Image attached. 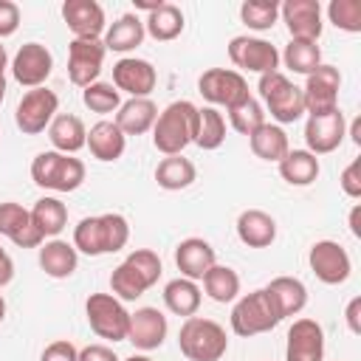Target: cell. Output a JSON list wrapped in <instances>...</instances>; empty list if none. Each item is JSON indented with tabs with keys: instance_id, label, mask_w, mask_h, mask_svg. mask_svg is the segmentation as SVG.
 I'll return each instance as SVG.
<instances>
[{
	"instance_id": "23",
	"label": "cell",
	"mask_w": 361,
	"mask_h": 361,
	"mask_svg": "<svg viewBox=\"0 0 361 361\" xmlns=\"http://www.w3.org/2000/svg\"><path fill=\"white\" fill-rule=\"evenodd\" d=\"M265 293L271 296L279 319H288V316H296L305 310L307 305V288L302 279L296 276H274L268 285H265Z\"/></svg>"
},
{
	"instance_id": "5",
	"label": "cell",
	"mask_w": 361,
	"mask_h": 361,
	"mask_svg": "<svg viewBox=\"0 0 361 361\" xmlns=\"http://www.w3.org/2000/svg\"><path fill=\"white\" fill-rule=\"evenodd\" d=\"M257 90L271 113V118L282 127V124H293L305 116V96L302 87L293 85L282 71L274 73H262L257 82Z\"/></svg>"
},
{
	"instance_id": "48",
	"label": "cell",
	"mask_w": 361,
	"mask_h": 361,
	"mask_svg": "<svg viewBox=\"0 0 361 361\" xmlns=\"http://www.w3.org/2000/svg\"><path fill=\"white\" fill-rule=\"evenodd\" d=\"M76 361H121V358L107 344H87V347L79 350V358Z\"/></svg>"
},
{
	"instance_id": "7",
	"label": "cell",
	"mask_w": 361,
	"mask_h": 361,
	"mask_svg": "<svg viewBox=\"0 0 361 361\" xmlns=\"http://www.w3.org/2000/svg\"><path fill=\"white\" fill-rule=\"evenodd\" d=\"M85 316H87L90 330L99 338H107L113 344L116 341H127L130 310L113 293H90L87 302H85Z\"/></svg>"
},
{
	"instance_id": "43",
	"label": "cell",
	"mask_w": 361,
	"mask_h": 361,
	"mask_svg": "<svg viewBox=\"0 0 361 361\" xmlns=\"http://www.w3.org/2000/svg\"><path fill=\"white\" fill-rule=\"evenodd\" d=\"M124 262L152 288L158 279H161V271H164V265H161V257L152 251V248H135V251H130L127 257H124Z\"/></svg>"
},
{
	"instance_id": "46",
	"label": "cell",
	"mask_w": 361,
	"mask_h": 361,
	"mask_svg": "<svg viewBox=\"0 0 361 361\" xmlns=\"http://www.w3.org/2000/svg\"><path fill=\"white\" fill-rule=\"evenodd\" d=\"M20 28V6L11 0H0V39L11 37Z\"/></svg>"
},
{
	"instance_id": "39",
	"label": "cell",
	"mask_w": 361,
	"mask_h": 361,
	"mask_svg": "<svg viewBox=\"0 0 361 361\" xmlns=\"http://www.w3.org/2000/svg\"><path fill=\"white\" fill-rule=\"evenodd\" d=\"M82 102L90 113H116L121 107V93L113 87V82H93L87 87H82Z\"/></svg>"
},
{
	"instance_id": "26",
	"label": "cell",
	"mask_w": 361,
	"mask_h": 361,
	"mask_svg": "<svg viewBox=\"0 0 361 361\" xmlns=\"http://www.w3.org/2000/svg\"><path fill=\"white\" fill-rule=\"evenodd\" d=\"M48 141H51V147H54L56 152L73 155V152H79V149L85 147V141H87V127H85V121H82L79 116H73V113H59V116H54V121L48 124Z\"/></svg>"
},
{
	"instance_id": "27",
	"label": "cell",
	"mask_w": 361,
	"mask_h": 361,
	"mask_svg": "<svg viewBox=\"0 0 361 361\" xmlns=\"http://www.w3.org/2000/svg\"><path fill=\"white\" fill-rule=\"evenodd\" d=\"M158 118V104L152 99H127L116 110V124L124 135H144L155 127Z\"/></svg>"
},
{
	"instance_id": "41",
	"label": "cell",
	"mask_w": 361,
	"mask_h": 361,
	"mask_svg": "<svg viewBox=\"0 0 361 361\" xmlns=\"http://www.w3.org/2000/svg\"><path fill=\"white\" fill-rule=\"evenodd\" d=\"M228 124H231L240 135H251L257 127L265 124V110H262V104H259L254 96H248V99H243L240 104L228 107Z\"/></svg>"
},
{
	"instance_id": "34",
	"label": "cell",
	"mask_w": 361,
	"mask_h": 361,
	"mask_svg": "<svg viewBox=\"0 0 361 361\" xmlns=\"http://www.w3.org/2000/svg\"><path fill=\"white\" fill-rule=\"evenodd\" d=\"M203 290L212 302L217 305H226V302H234L240 296V274L228 265H212L206 274H203Z\"/></svg>"
},
{
	"instance_id": "24",
	"label": "cell",
	"mask_w": 361,
	"mask_h": 361,
	"mask_svg": "<svg viewBox=\"0 0 361 361\" xmlns=\"http://www.w3.org/2000/svg\"><path fill=\"white\" fill-rule=\"evenodd\" d=\"M237 237L248 248H268L276 240V220L262 209H245L237 217Z\"/></svg>"
},
{
	"instance_id": "9",
	"label": "cell",
	"mask_w": 361,
	"mask_h": 361,
	"mask_svg": "<svg viewBox=\"0 0 361 361\" xmlns=\"http://www.w3.org/2000/svg\"><path fill=\"white\" fill-rule=\"evenodd\" d=\"M56 110H59V96L42 85V87L28 90L20 99V104L14 110V124L23 135H39L54 121Z\"/></svg>"
},
{
	"instance_id": "40",
	"label": "cell",
	"mask_w": 361,
	"mask_h": 361,
	"mask_svg": "<svg viewBox=\"0 0 361 361\" xmlns=\"http://www.w3.org/2000/svg\"><path fill=\"white\" fill-rule=\"evenodd\" d=\"M240 20L254 31H268L279 20V3L276 0H245L240 6Z\"/></svg>"
},
{
	"instance_id": "19",
	"label": "cell",
	"mask_w": 361,
	"mask_h": 361,
	"mask_svg": "<svg viewBox=\"0 0 361 361\" xmlns=\"http://www.w3.org/2000/svg\"><path fill=\"white\" fill-rule=\"evenodd\" d=\"M279 17L290 31V39H313L322 37V3L319 0H285L279 6Z\"/></svg>"
},
{
	"instance_id": "11",
	"label": "cell",
	"mask_w": 361,
	"mask_h": 361,
	"mask_svg": "<svg viewBox=\"0 0 361 361\" xmlns=\"http://www.w3.org/2000/svg\"><path fill=\"white\" fill-rule=\"evenodd\" d=\"M307 265L324 285H344L353 274V259L336 240H316L307 251Z\"/></svg>"
},
{
	"instance_id": "20",
	"label": "cell",
	"mask_w": 361,
	"mask_h": 361,
	"mask_svg": "<svg viewBox=\"0 0 361 361\" xmlns=\"http://www.w3.org/2000/svg\"><path fill=\"white\" fill-rule=\"evenodd\" d=\"M285 361H324V330L316 319H296L290 324Z\"/></svg>"
},
{
	"instance_id": "10",
	"label": "cell",
	"mask_w": 361,
	"mask_h": 361,
	"mask_svg": "<svg viewBox=\"0 0 361 361\" xmlns=\"http://www.w3.org/2000/svg\"><path fill=\"white\" fill-rule=\"evenodd\" d=\"M228 59H231L234 68L251 71V73H259V76L279 71V51H276V45H271L262 37H248V34L231 37Z\"/></svg>"
},
{
	"instance_id": "55",
	"label": "cell",
	"mask_w": 361,
	"mask_h": 361,
	"mask_svg": "<svg viewBox=\"0 0 361 361\" xmlns=\"http://www.w3.org/2000/svg\"><path fill=\"white\" fill-rule=\"evenodd\" d=\"M3 319H6V299H3V293H0V324H3Z\"/></svg>"
},
{
	"instance_id": "2",
	"label": "cell",
	"mask_w": 361,
	"mask_h": 361,
	"mask_svg": "<svg viewBox=\"0 0 361 361\" xmlns=\"http://www.w3.org/2000/svg\"><path fill=\"white\" fill-rule=\"evenodd\" d=\"M197 104H192L189 99L172 102L166 104L152 127V147L164 155H183V149L189 144H195V133H197Z\"/></svg>"
},
{
	"instance_id": "16",
	"label": "cell",
	"mask_w": 361,
	"mask_h": 361,
	"mask_svg": "<svg viewBox=\"0 0 361 361\" xmlns=\"http://www.w3.org/2000/svg\"><path fill=\"white\" fill-rule=\"evenodd\" d=\"M338 87H341V73L338 68L333 65H319L305 87H302V96H305V113H327V110H336L338 107Z\"/></svg>"
},
{
	"instance_id": "36",
	"label": "cell",
	"mask_w": 361,
	"mask_h": 361,
	"mask_svg": "<svg viewBox=\"0 0 361 361\" xmlns=\"http://www.w3.org/2000/svg\"><path fill=\"white\" fill-rule=\"evenodd\" d=\"M279 62H285V68L293 73L310 76L322 65V48L313 39H290L279 54Z\"/></svg>"
},
{
	"instance_id": "44",
	"label": "cell",
	"mask_w": 361,
	"mask_h": 361,
	"mask_svg": "<svg viewBox=\"0 0 361 361\" xmlns=\"http://www.w3.org/2000/svg\"><path fill=\"white\" fill-rule=\"evenodd\" d=\"M28 223H31V212H28V209H23V206L14 203V200L0 203V237L14 240Z\"/></svg>"
},
{
	"instance_id": "13",
	"label": "cell",
	"mask_w": 361,
	"mask_h": 361,
	"mask_svg": "<svg viewBox=\"0 0 361 361\" xmlns=\"http://www.w3.org/2000/svg\"><path fill=\"white\" fill-rule=\"evenodd\" d=\"M104 54H107V48L102 39H73L68 45V79L76 87H87V85L99 82Z\"/></svg>"
},
{
	"instance_id": "15",
	"label": "cell",
	"mask_w": 361,
	"mask_h": 361,
	"mask_svg": "<svg viewBox=\"0 0 361 361\" xmlns=\"http://www.w3.org/2000/svg\"><path fill=\"white\" fill-rule=\"evenodd\" d=\"M51 71H54V56H51V51L42 42H25V45H20V51L11 59V76L23 87H28V90L42 87L45 79L51 76Z\"/></svg>"
},
{
	"instance_id": "42",
	"label": "cell",
	"mask_w": 361,
	"mask_h": 361,
	"mask_svg": "<svg viewBox=\"0 0 361 361\" xmlns=\"http://www.w3.org/2000/svg\"><path fill=\"white\" fill-rule=\"evenodd\" d=\"M327 20L347 34H358L361 31V0H333L327 6Z\"/></svg>"
},
{
	"instance_id": "12",
	"label": "cell",
	"mask_w": 361,
	"mask_h": 361,
	"mask_svg": "<svg viewBox=\"0 0 361 361\" xmlns=\"http://www.w3.org/2000/svg\"><path fill=\"white\" fill-rule=\"evenodd\" d=\"M344 135H347V118L338 107L327 113H310L305 121V144H307V152H313L316 158L336 152Z\"/></svg>"
},
{
	"instance_id": "25",
	"label": "cell",
	"mask_w": 361,
	"mask_h": 361,
	"mask_svg": "<svg viewBox=\"0 0 361 361\" xmlns=\"http://www.w3.org/2000/svg\"><path fill=\"white\" fill-rule=\"evenodd\" d=\"M79 265V251L73 248V243L68 240H45L39 245V268L45 271V276L51 279H68Z\"/></svg>"
},
{
	"instance_id": "8",
	"label": "cell",
	"mask_w": 361,
	"mask_h": 361,
	"mask_svg": "<svg viewBox=\"0 0 361 361\" xmlns=\"http://www.w3.org/2000/svg\"><path fill=\"white\" fill-rule=\"evenodd\" d=\"M197 90L209 102V107L220 104L226 110L251 96L245 76L240 71H231V68H209V71H203L200 79H197Z\"/></svg>"
},
{
	"instance_id": "53",
	"label": "cell",
	"mask_w": 361,
	"mask_h": 361,
	"mask_svg": "<svg viewBox=\"0 0 361 361\" xmlns=\"http://www.w3.org/2000/svg\"><path fill=\"white\" fill-rule=\"evenodd\" d=\"M358 133H361V121H353V124H350V135H353L355 144H361V135H358Z\"/></svg>"
},
{
	"instance_id": "32",
	"label": "cell",
	"mask_w": 361,
	"mask_h": 361,
	"mask_svg": "<svg viewBox=\"0 0 361 361\" xmlns=\"http://www.w3.org/2000/svg\"><path fill=\"white\" fill-rule=\"evenodd\" d=\"M319 158L307 149H288V155L279 161V175L290 186H310L319 178Z\"/></svg>"
},
{
	"instance_id": "29",
	"label": "cell",
	"mask_w": 361,
	"mask_h": 361,
	"mask_svg": "<svg viewBox=\"0 0 361 361\" xmlns=\"http://www.w3.org/2000/svg\"><path fill=\"white\" fill-rule=\"evenodd\" d=\"M248 147H251V152H254L259 161H274V164H279V161L288 155L290 141H288V133H285L279 124L265 121L262 127H257V130L248 135Z\"/></svg>"
},
{
	"instance_id": "54",
	"label": "cell",
	"mask_w": 361,
	"mask_h": 361,
	"mask_svg": "<svg viewBox=\"0 0 361 361\" xmlns=\"http://www.w3.org/2000/svg\"><path fill=\"white\" fill-rule=\"evenodd\" d=\"M124 361H152L149 355H141V353H133L130 358H124Z\"/></svg>"
},
{
	"instance_id": "1",
	"label": "cell",
	"mask_w": 361,
	"mask_h": 361,
	"mask_svg": "<svg viewBox=\"0 0 361 361\" xmlns=\"http://www.w3.org/2000/svg\"><path fill=\"white\" fill-rule=\"evenodd\" d=\"M130 240V223L118 212H104L93 217H82L73 228V248L87 257L116 254Z\"/></svg>"
},
{
	"instance_id": "22",
	"label": "cell",
	"mask_w": 361,
	"mask_h": 361,
	"mask_svg": "<svg viewBox=\"0 0 361 361\" xmlns=\"http://www.w3.org/2000/svg\"><path fill=\"white\" fill-rule=\"evenodd\" d=\"M85 147L90 149V155H93L96 161L110 164V161H118V158L124 155V149H127V135L118 130L116 121L102 118V121H96V124L87 130Z\"/></svg>"
},
{
	"instance_id": "17",
	"label": "cell",
	"mask_w": 361,
	"mask_h": 361,
	"mask_svg": "<svg viewBox=\"0 0 361 361\" xmlns=\"http://www.w3.org/2000/svg\"><path fill=\"white\" fill-rule=\"evenodd\" d=\"M166 333H169V322L166 316L158 310V307H135L130 313V327H127V341L141 350V353H149V350H158L164 341H166Z\"/></svg>"
},
{
	"instance_id": "3",
	"label": "cell",
	"mask_w": 361,
	"mask_h": 361,
	"mask_svg": "<svg viewBox=\"0 0 361 361\" xmlns=\"http://www.w3.org/2000/svg\"><path fill=\"white\" fill-rule=\"evenodd\" d=\"M178 347L189 361H220L228 350V336L214 319L189 316L180 324Z\"/></svg>"
},
{
	"instance_id": "4",
	"label": "cell",
	"mask_w": 361,
	"mask_h": 361,
	"mask_svg": "<svg viewBox=\"0 0 361 361\" xmlns=\"http://www.w3.org/2000/svg\"><path fill=\"white\" fill-rule=\"evenodd\" d=\"M31 180L51 192H76L85 183V164L56 149L37 152L31 161Z\"/></svg>"
},
{
	"instance_id": "50",
	"label": "cell",
	"mask_w": 361,
	"mask_h": 361,
	"mask_svg": "<svg viewBox=\"0 0 361 361\" xmlns=\"http://www.w3.org/2000/svg\"><path fill=\"white\" fill-rule=\"evenodd\" d=\"M11 279H14V259L6 254V257L0 259V288H6Z\"/></svg>"
},
{
	"instance_id": "57",
	"label": "cell",
	"mask_w": 361,
	"mask_h": 361,
	"mask_svg": "<svg viewBox=\"0 0 361 361\" xmlns=\"http://www.w3.org/2000/svg\"><path fill=\"white\" fill-rule=\"evenodd\" d=\"M3 257H6V251H3V245H0V259H3Z\"/></svg>"
},
{
	"instance_id": "35",
	"label": "cell",
	"mask_w": 361,
	"mask_h": 361,
	"mask_svg": "<svg viewBox=\"0 0 361 361\" xmlns=\"http://www.w3.org/2000/svg\"><path fill=\"white\" fill-rule=\"evenodd\" d=\"M31 223L39 228L42 237H51V240H54V237L68 226V206H65L59 197L45 195V197H39V200L34 203V209H31Z\"/></svg>"
},
{
	"instance_id": "18",
	"label": "cell",
	"mask_w": 361,
	"mask_h": 361,
	"mask_svg": "<svg viewBox=\"0 0 361 361\" xmlns=\"http://www.w3.org/2000/svg\"><path fill=\"white\" fill-rule=\"evenodd\" d=\"M62 20L71 28L73 39H102L107 31L104 8L96 0H65Z\"/></svg>"
},
{
	"instance_id": "56",
	"label": "cell",
	"mask_w": 361,
	"mask_h": 361,
	"mask_svg": "<svg viewBox=\"0 0 361 361\" xmlns=\"http://www.w3.org/2000/svg\"><path fill=\"white\" fill-rule=\"evenodd\" d=\"M3 99H6V76H0V104H3Z\"/></svg>"
},
{
	"instance_id": "52",
	"label": "cell",
	"mask_w": 361,
	"mask_h": 361,
	"mask_svg": "<svg viewBox=\"0 0 361 361\" xmlns=\"http://www.w3.org/2000/svg\"><path fill=\"white\" fill-rule=\"evenodd\" d=\"M6 68H8V54H6V45L0 39V76H6Z\"/></svg>"
},
{
	"instance_id": "38",
	"label": "cell",
	"mask_w": 361,
	"mask_h": 361,
	"mask_svg": "<svg viewBox=\"0 0 361 361\" xmlns=\"http://www.w3.org/2000/svg\"><path fill=\"white\" fill-rule=\"evenodd\" d=\"M110 290H113V296L121 299V302H135L138 296H144V293L149 290V285H147L127 262H121V265H116L113 274H110Z\"/></svg>"
},
{
	"instance_id": "30",
	"label": "cell",
	"mask_w": 361,
	"mask_h": 361,
	"mask_svg": "<svg viewBox=\"0 0 361 361\" xmlns=\"http://www.w3.org/2000/svg\"><path fill=\"white\" fill-rule=\"evenodd\" d=\"M200 302H203V293H200L197 282H192V279H186V276L169 279V282L164 285V305H166V310L175 313V316H183V319L195 316L197 307H200Z\"/></svg>"
},
{
	"instance_id": "45",
	"label": "cell",
	"mask_w": 361,
	"mask_h": 361,
	"mask_svg": "<svg viewBox=\"0 0 361 361\" xmlns=\"http://www.w3.org/2000/svg\"><path fill=\"white\" fill-rule=\"evenodd\" d=\"M338 186L347 197L358 200L361 197V158H353L344 169H341V178H338Z\"/></svg>"
},
{
	"instance_id": "47",
	"label": "cell",
	"mask_w": 361,
	"mask_h": 361,
	"mask_svg": "<svg viewBox=\"0 0 361 361\" xmlns=\"http://www.w3.org/2000/svg\"><path fill=\"white\" fill-rule=\"evenodd\" d=\"M76 358H79V350H76L68 338L51 341V344L42 350V355H39V361H76Z\"/></svg>"
},
{
	"instance_id": "6",
	"label": "cell",
	"mask_w": 361,
	"mask_h": 361,
	"mask_svg": "<svg viewBox=\"0 0 361 361\" xmlns=\"http://www.w3.org/2000/svg\"><path fill=\"white\" fill-rule=\"evenodd\" d=\"M279 313L271 302V296L265 293V288L251 290L245 296H240L231 307V330L243 338L259 336V333H271L279 324Z\"/></svg>"
},
{
	"instance_id": "28",
	"label": "cell",
	"mask_w": 361,
	"mask_h": 361,
	"mask_svg": "<svg viewBox=\"0 0 361 361\" xmlns=\"http://www.w3.org/2000/svg\"><path fill=\"white\" fill-rule=\"evenodd\" d=\"M147 31H144V20L138 14H121L116 23L107 25L102 42L107 51H116V54H127V51H135L141 42H144Z\"/></svg>"
},
{
	"instance_id": "33",
	"label": "cell",
	"mask_w": 361,
	"mask_h": 361,
	"mask_svg": "<svg viewBox=\"0 0 361 361\" xmlns=\"http://www.w3.org/2000/svg\"><path fill=\"white\" fill-rule=\"evenodd\" d=\"M197 178V169L189 158L183 155H166L158 166H155V180L161 189L166 192H180V189H189Z\"/></svg>"
},
{
	"instance_id": "21",
	"label": "cell",
	"mask_w": 361,
	"mask_h": 361,
	"mask_svg": "<svg viewBox=\"0 0 361 361\" xmlns=\"http://www.w3.org/2000/svg\"><path fill=\"white\" fill-rule=\"evenodd\" d=\"M175 265H178L180 276H186L192 282H200L203 274L212 265H217V254H214V248H212L209 240H203V237H186V240H180L175 245Z\"/></svg>"
},
{
	"instance_id": "14",
	"label": "cell",
	"mask_w": 361,
	"mask_h": 361,
	"mask_svg": "<svg viewBox=\"0 0 361 361\" xmlns=\"http://www.w3.org/2000/svg\"><path fill=\"white\" fill-rule=\"evenodd\" d=\"M158 85V73L152 62L138 56H121L113 65V87L118 93H127L130 99H149V93Z\"/></svg>"
},
{
	"instance_id": "51",
	"label": "cell",
	"mask_w": 361,
	"mask_h": 361,
	"mask_svg": "<svg viewBox=\"0 0 361 361\" xmlns=\"http://www.w3.org/2000/svg\"><path fill=\"white\" fill-rule=\"evenodd\" d=\"M358 214H361V206L355 203V206L350 209V231H353V237H361V226H358Z\"/></svg>"
},
{
	"instance_id": "37",
	"label": "cell",
	"mask_w": 361,
	"mask_h": 361,
	"mask_svg": "<svg viewBox=\"0 0 361 361\" xmlns=\"http://www.w3.org/2000/svg\"><path fill=\"white\" fill-rule=\"evenodd\" d=\"M226 141V118L217 107H200L197 110V133H195V144L200 149H217Z\"/></svg>"
},
{
	"instance_id": "49",
	"label": "cell",
	"mask_w": 361,
	"mask_h": 361,
	"mask_svg": "<svg viewBox=\"0 0 361 361\" xmlns=\"http://www.w3.org/2000/svg\"><path fill=\"white\" fill-rule=\"evenodd\" d=\"M344 319H347V327L350 333H361V296H353L347 302V310H344Z\"/></svg>"
},
{
	"instance_id": "31",
	"label": "cell",
	"mask_w": 361,
	"mask_h": 361,
	"mask_svg": "<svg viewBox=\"0 0 361 361\" xmlns=\"http://www.w3.org/2000/svg\"><path fill=\"white\" fill-rule=\"evenodd\" d=\"M183 11L175 3H161L158 8H152L144 20V31L155 39V42H172L175 37L183 34Z\"/></svg>"
}]
</instances>
